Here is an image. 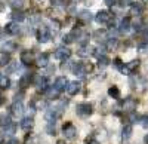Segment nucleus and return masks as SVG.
Segmentation results:
<instances>
[{
	"instance_id": "obj_39",
	"label": "nucleus",
	"mask_w": 148,
	"mask_h": 144,
	"mask_svg": "<svg viewBox=\"0 0 148 144\" xmlns=\"http://www.w3.org/2000/svg\"><path fill=\"white\" fill-rule=\"evenodd\" d=\"M114 65H116V67H117V68H119V70L121 71V68H123V65H121V61H120V59H119V58H117V59H116V61H114Z\"/></svg>"
},
{
	"instance_id": "obj_2",
	"label": "nucleus",
	"mask_w": 148,
	"mask_h": 144,
	"mask_svg": "<svg viewBox=\"0 0 148 144\" xmlns=\"http://www.w3.org/2000/svg\"><path fill=\"white\" fill-rule=\"evenodd\" d=\"M76 113H77L79 116H82V117L89 116V114H92V105H90L89 103H80V104H77V107H76Z\"/></svg>"
},
{
	"instance_id": "obj_37",
	"label": "nucleus",
	"mask_w": 148,
	"mask_h": 144,
	"mask_svg": "<svg viewBox=\"0 0 148 144\" xmlns=\"http://www.w3.org/2000/svg\"><path fill=\"white\" fill-rule=\"evenodd\" d=\"M139 14H141V8L133 6V8H132V15H139Z\"/></svg>"
},
{
	"instance_id": "obj_23",
	"label": "nucleus",
	"mask_w": 148,
	"mask_h": 144,
	"mask_svg": "<svg viewBox=\"0 0 148 144\" xmlns=\"http://www.w3.org/2000/svg\"><path fill=\"white\" fill-rule=\"evenodd\" d=\"M46 94H47V97L51 98V100H55V98H58V95H59V91L53 86V88H51V89H47L46 91Z\"/></svg>"
},
{
	"instance_id": "obj_40",
	"label": "nucleus",
	"mask_w": 148,
	"mask_h": 144,
	"mask_svg": "<svg viewBox=\"0 0 148 144\" xmlns=\"http://www.w3.org/2000/svg\"><path fill=\"white\" fill-rule=\"evenodd\" d=\"M132 3V0H120V6H129Z\"/></svg>"
},
{
	"instance_id": "obj_11",
	"label": "nucleus",
	"mask_w": 148,
	"mask_h": 144,
	"mask_svg": "<svg viewBox=\"0 0 148 144\" xmlns=\"http://www.w3.org/2000/svg\"><path fill=\"white\" fill-rule=\"evenodd\" d=\"M10 110H12V114L14 116H21L22 114V112H24V107H22V103L21 101H15L14 104H12V107H10Z\"/></svg>"
},
{
	"instance_id": "obj_33",
	"label": "nucleus",
	"mask_w": 148,
	"mask_h": 144,
	"mask_svg": "<svg viewBox=\"0 0 148 144\" xmlns=\"http://www.w3.org/2000/svg\"><path fill=\"white\" fill-rule=\"evenodd\" d=\"M16 68H18V63H9L6 71H8V73H12V71H15Z\"/></svg>"
},
{
	"instance_id": "obj_45",
	"label": "nucleus",
	"mask_w": 148,
	"mask_h": 144,
	"mask_svg": "<svg viewBox=\"0 0 148 144\" xmlns=\"http://www.w3.org/2000/svg\"><path fill=\"white\" fill-rule=\"evenodd\" d=\"M0 144H3V135L0 134Z\"/></svg>"
},
{
	"instance_id": "obj_41",
	"label": "nucleus",
	"mask_w": 148,
	"mask_h": 144,
	"mask_svg": "<svg viewBox=\"0 0 148 144\" xmlns=\"http://www.w3.org/2000/svg\"><path fill=\"white\" fill-rule=\"evenodd\" d=\"M105 2V5H108V6H114L116 5V0H104Z\"/></svg>"
},
{
	"instance_id": "obj_30",
	"label": "nucleus",
	"mask_w": 148,
	"mask_h": 144,
	"mask_svg": "<svg viewBox=\"0 0 148 144\" xmlns=\"http://www.w3.org/2000/svg\"><path fill=\"white\" fill-rule=\"evenodd\" d=\"M12 8H14L15 10L16 9H21L22 6H24V3H22V0H10V3H9Z\"/></svg>"
},
{
	"instance_id": "obj_25",
	"label": "nucleus",
	"mask_w": 148,
	"mask_h": 144,
	"mask_svg": "<svg viewBox=\"0 0 148 144\" xmlns=\"http://www.w3.org/2000/svg\"><path fill=\"white\" fill-rule=\"evenodd\" d=\"M25 143L27 144H39L40 143V137L39 135H34V134H30V137H27Z\"/></svg>"
},
{
	"instance_id": "obj_1",
	"label": "nucleus",
	"mask_w": 148,
	"mask_h": 144,
	"mask_svg": "<svg viewBox=\"0 0 148 144\" xmlns=\"http://www.w3.org/2000/svg\"><path fill=\"white\" fill-rule=\"evenodd\" d=\"M129 85L132 86V89L138 91V92H144L147 88H148V80L145 77H141V76H132L129 79Z\"/></svg>"
},
{
	"instance_id": "obj_42",
	"label": "nucleus",
	"mask_w": 148,
	"mask_h": 144,
	"mask_svg": "<svg viewBox=\"0 0 148 144\" xmlns=\"http://www.w3.org/2000/svg\"><path fill=\"white\" fill-rule=\"evenodd\" d=\"M6 144H19V141H18L16 138H10V140H9Z\"/></svg>"
},
{
	"instance_id": "obj_10",
	"label": "nucleus",
	"mask_w": 148,
	"mask_h": 144,
	"mask_svg": "<svg viewBox=\"0 0 148 144\" xmlns=\"http://www.w3.org/2000/svg\"><path fill=\"white\" fill-rule=\"evenodd\" d=\"M67 86H68V80H67L64 76H61V77H58V79L55 80V88H56L59 92H61V91H65Z\"/></svg>"
},
{
	"instance_id": "obj_47",
	"label": "nucleus",
	"mask_w": 148,
	"mask_h": 144,
	"mask_svg": "<svg viewBox=\"0 0 148 144\" xmlns=\"http://www.w3.org/2000/svg\"><path fill=\"white\" fill-rule=\"evenodd\" d=\"M0 103H2V95H0Z\"/></svg>"
},
{
	"instance_id": "obj_3",
	"label": "nucleus",
	"mask_w": 148,
	"mask_h": 144,
	"mask_svg": "<svg viewBox=\"0 0 148 144\" xmlns=\"http://www.w3.org/2000/svg\"><path fill=\"white\" fill-rule=\"evenodd\" d=\"M136 100L135 98H126L125 101H123L121 104V109L123 112H126V113H133L135 110H136Z\"/></svg>"
},
{
	"instance_id": "obj_14",
	"label": "nucleus",
	"mask_w": 148,
	"mask_h": 144,
	"mask_svg": "<svg viewBox=\"0 0 148 144\" xmlns=\"http://www.w3.org/2000/svg\"><path fill=\"white\" fill-rule=\"evenodd\" d=\"M33 125H34L33 117H25L21 121V129H24V131H30L33 128Z\"/></svg>"
},
{
	"instance_id": "obj_28",
	"label": "nucleus",
	"mask_w": 148,
	"mask_h": 144,
	"mask_svg": "<svg viewBox=\"0 0 148 144\" xmlns=\"http://www.w3.org/2000/svg\"><path fill=\"white\" fill-rule=\"evenodd\" d=\"M15 125L14 123H9V125H6L5 126V134H8V135H12V134H15Z\"/></svg>"
},
{
	"instance_id": "obj_16",
	"label": "nucleus",
	"mask_w": 148,
	"mask_h": 144,
	"mask_svg": "<svg viewBox=\"0 0 148 144\" xmlns=\"http://www.w3.org/2000/svg\"><path fill=\"white\" fill-rule=\"evenodd\" d=\"M5 30H6L9 34H16V33H19V25H18L16 22H9Z\"/></svg>"
},
{
	"instance_id": "obj_12",
	"label": "nucleus",
	"mask_w": 148,
	"mask_h": 144,
	"mask_svg": "<svg viewBox=\"0 0 148 144\" xmlns=\"http://www.w3.org/2000/svg\"><path fill=\"white\" fill-rule=\"evenodd\" d=\"M77 54H79V56H89V55H92L93 54V48L92 46H89V45H83L80 49L77 51Z\"/></svg>"
},
{
	"instance_id": "obj_44",
	"label": "nucleus",
	"mask_w": 148,
	"mask_h": 144,
	"mask_svg": "<svg viewBox=\"0 0 148 144\" xmlns=\"http://www.w3.org/2000/svg\"><path fill=\"white\" fill-rule=\"evenodd\" d=\"M88 144H99V143H98V141H95V140H92V141H89Z\"/></svg>"
},
{
	"instance_id": "obj_31",
	"label": "nucleus",
	"mask_w": 148,
	"mask_h": 144,
	"mask_svg": "<svg viewBox=\"0 0 148 144\" xmlns=\"http://www.w3.org/2000/svg\"><path fill=\"white\" fill-rule=\"evenodd\" d=\"M139 123L142 128H148V114H144L142 117H139Z\"/></svg>"
},
{
	"instance_id": "obj_20",
	"label": "nucleus",
	"mask_w": 148,
	"mask_h": 144,
	"mask_svg": "<svg viewBox=\"0 0 148 144\" xmlns=\"http://www.w3.org/2000/svg\"><path fill=\"white\" fill-rule=\"evenodd\" d=\"M10 86V80L8 76H0V88L2 89H8Z\"/></svg>"
},
{
	"instance_id": "obj_13",
	"label": "nucleus",
	"mask_w": 148,
	"mask_h": 144,
	"mask_svg": "<svg viewBox=\"0 0 148 144\" xmlns=\"http://www.w3.org/2000/svg\"><path fill=\"white\" fill-rule=\"evenodd\" d=\"M80 91V83L79 82H68V86H67V92L70 95H76Z\"/></svg>"
},
{
	"instance_id": "obj_43",
	"label": "nucleus",
	"mask_w": 148,
	"mask_h": 144,
	"mask_svg": "<svg viewBox=\"0 0 148 144\" xmlns=\"http://www.w3.org/2000/svg\"><path fill=\"white\" fill-rule=\"evenodd\" d=\"M144 143H145V144H148V134L144 137Z\"/></svg>"
},
{
	"instance_id": "obj_15",
	"label": "nucleus",
	"mask_w": 148,
	"mask_h": 144,
	"mask_svg": "<svg viewBox=\"0 0 148 144\" xmlns=\"http://www.w3.org/2000/svg\"><path fill=\"white\" fill-rule=\"evenodd\" d=\"M79 19L88 24V22H90V21H92V14H90L89 10H82L80 14H79Z\"/></svg>"
},
{
	"instance_id": "obj_6",
	"label": "nucleus",
	"mask_w": 148,
	"mask_h": 144,
	"mask_svg": "<svg viewBox=\"0 0 148 144\" xmlns=\"http://www.w3.org/2000/svg\"><path fill=\"white\" fill-rule=\"evenodd\" d=\"M95 19H96L98 24H108L111 21V14H110L108 10H99L96 14Z\"/></svg>"
},
{
	"instance_id": "obj_36",
	"label": "nucleus",
	"mask_w": 148,
	"mask_h": 144,
	"mask_svg": "<svg viewBox=\"0 0 148 144\" xmlns=\"http://www.w3.org/2000/svg\"><path fill=\"white\" fill-rule=\"evenodd\" d=\"M46 131H47L49 135H55V126H53V123H49L47 128H46Z\"/></svg>"
},
{
	"instance_id": "obj_34",
	"label": "nucleus",
	"mask_w": 148,
	"mask_h": 144,
	"mask_svg": "<svg viewBox=\"0 0 148 144\" xmlns=\"http://www.w3.org/2000/svg\"><path fill=\"white\" fill-rule=\"evenodd\" d=\"M129 28V19L126 18V19H123L121 21V25H120V31H126Z\"/></svg>"
},
{
	"instance_id": "obj_29",
	"label": "nucleus",
	"mask_w": 148,
	"mask_h": 144,
	"mask_svg": "<svg viewBox=\"0 0 148 144\" xmlns=\"http://www.w3.org/2000/svg\"><path fill=\"white\" fill-rule=\"evenodd\" d=\"M108 64H110V58L108 56H105V55L99 56V63H98V65L99 67H107Z\"/></svg>"
},
{
	"instance_id": "obj_46",
	"label": "nucleus",
	"mask_w": 148,
	"mask_h": 144,
	"mask_svg": "<svg viewBox=\"0 0 148 144\" xmlns=\"http://www.w3.org/2000/svg\"><path fill=\"white\" fill-rule=\"evenodd\" d=\"M142 2H144V3H148V0H142Z\"/></svg>"
},
{
	"instance_id": "obj_24",
	"label": "nucleus",
	"mask_w": 148,
	"mask_h": 144,
	"mask_svg": "<svg viewBox=\"0 0 148 144\" xmlns=\"http://www.w3.org/2000/svg\"><path fill=\"white\" fill-rule=\"evenodd\" d=\"M9 61H10L9 54H6V52H0V65H8Z\"/></svg>"
},
{
	"instance_id": "obj_5",
	"label": "nucleus",
	"mask_w": 148,
	"mask_h": 144,
	"mask_svg": "<svg viewBox=\"0 0 148 144\" xmlns=\"http://www.w3.org/2000/svg\"><path fill=\"white\" fill-rule=\"evenodd\" d=\"M70 55H71V51L67 49V48H58V49L55 51V54H53V56L56 59H59V61H65V59L70 58Z\"/></svg>"
},
{
	"instance_id": "obj_35",
	"label": "nucleus",
	"mask_w": 148,
	"mask_h": 144,
	"mask_svg": "<svg viewBox=\"0 0 148 144\" xmlns=\"http://www.w3.org/2000/svg\"><path fill=\"white\" fill-rule=\"evenodd\" d=\"M62 42H64V43H73V42H74V37L71 36V33L64 36V37H62Z\"/></svg>"
},
{
	"instance_id": "obj_19",
	"label": "nucleus",
	"mask_w": 148,
	"mask_h": 144,
	"mask_svg": "<svg viewBox=\"0 0 148 144\" xmlns=\"http://www.w3.org/2000/svg\"><path fill=\"white\" fill-rule=\"evenodd\" d=\"M116 46H117V39H116V37H110V39L107 40V43H105V48H107L108 51L116 49Z\"/></svg>"
},
{
	"instance_id": "obj_26",
	"label": "nucleus",
	"mask_w": 148,
	"mask_h": 144,
	"mask_svg": "<svg viewBox=\"0 0 148 144\" xmlns=\"http://www.w3.org/2000/svg\"><path fill=\"white\" fill-rule=\"evenodd\" d=\"M12 18H14L15 21H24L25 19V15H24L21 10H15L14 14H12Z\"/></svg>"
},
{
	"instance_id": "obj_17",
	"label": "nucleus",
	"mask_w": 148,
	"mask_h": 144,
	"mask_svg": "<svg viewBox=\"0 0 148 144\" xmlns=\"http://www.w3.org/2000/svg\"><path fill=\"white\" fill-rule=\"evenodd\" d=\"M15 49H16V45H15L14 42H6V43H3V46H2V51L6 52V54L15 51Z\"/></svg>"
},
{
	"instance_id": "obj_22",
	"label": "nucleus",
	"mask_w": 148,
	"mask_h": 144,
	"mask_svg": "<svg viewBox=\"0 0 148 144\" xmlns=\"http://www.w3.org/2000/svg\"><path fill=\"white\" fill-rule=\"evenodd\" d=\"M108 95L110 97H113V98H120V91H119V88L117 86H111L110 89H108Z\"/></svg>"
},
{
	"instance_id": "obj_9",
	"label": "nucleus",
	"mask_w": 148,
	"mask_h": 144,
	"mask_svg": "<svg viewBox=\"0 0 148 144\" xmlns=\"http://www.w3.org/2000/svg\"><path fill=\"white\" fill-rule=\"evenodd\" d=\"M19 59H21V63H22V64L28 65V64L34 63V54H33L31 51H22Z\"/></svg>"
},
{
	"instance_id": "obj_27",
	"label": "nucleus",
	"mask_w": 148,
	"mask_h": 144,
	"mask_svg": "<svg viewBox=\"0 0 148 144\" xmlns=\"http://www.w3.org/2000/svg\"><path fill=\"white\" fill-rule=\"evenodd\" d=\"M30 83V74H25V76H22L21 80H19V86L21 88H27V85Z\"/></svg>"
},
{
	"instance_id": "obj_32",
	"label": "nucleus",
	"mask_w": 148,
	"mask_h": 144,
	"mask_svg": "<svg viewBox=\"0 0 148 144\" xmlns=\"http://www.w3.org/2000/svg\"><path fill=\"white\" fill-rule=\"evenodd\" d=\"M105 34H107V33H105L104 30H102V31H101V30H98V31H95L93 37H95L96 40H101V39H104V37H105Z\"/></svg>"
},
{
	"instance_id": "obj_8",
	"label": "nucleus",
	"mask_w": 148,
	"mask_h": 144,
	"mask_svg": "<svg viewBox=\"0 0 148 144\" xmlns=\"http://www.w3.org/2000/svg\"><path fill=\"white\" fill-rule=\"evenodd\" d=\"M138 67H139V59H133V61L127 63L126 65H123V68H121V73H126V74L133 73V71L136 70Z\"/></svg>"
},
{
	"instance_id": "obj_18",
	"label": "nucleus",
	"mask_w": 148,
	"mask_h": 144,
	"mask_svg": "<svg viewBox=\"0 0 148 144\" xmlns=\"http://www.w3.org/2000/svg\"><path fill=\"white\" fill-rule=\"evenodd\" d=\"M132 131H133L132 125H126L125 128H123V131H121V137H123V140H129L130 135H132Z\"/></svg>"
},
{
	"instance_id": "obj_21",
	"label": "nucleus",
	"mask_w": 148,
	"mask_h": 144,
	"mask_svg": "<svg viewBox=\"0 0 148 144\" xmlns=\"http://www.w3.org/2000/svg\"><path fill=\"white\" fill-rule=\"evenodd\" d=\"M37 65L39 67H46L47 65V55L46 54L39 55V58H37Z\"/></svg>"
},
{
	"instance_id": "obj_4",
	"label": "nucleus",
	"mask_w": 148,
	"mask_h": 144,
	"mask_svg": "<svg viewBox=\"0 0 148 144\" xmlns=\"http://www.w3.org/2000/svg\"><path fill=\"white\" fill-rule=\"evenodd\" d=\"M62 131H64V137H65L67 140H74V138L77 137V129H76V126L71 125V123L64 125Z\"/></svg>"
},
{
	"instance_id": "obj_38",
	"label": "nucleus",
	"mask_w": 148,
	"mask_h": 144,
	"mask_svg": "<svg viewBox=\"0 0 148 144\" xmlns=\"http://www.w3.org/2000/svg\"><path fill=\"white\" fill-rule=\"evenodd\" d=\"M64 3H65V0H52V5H55V6H61Z\"/></svg>"
},
{
	"instance_id": "obj_7",
	"label": "nucleus",
	"mask_w": 148,
	"mask_h": 144,
	"mask_svg": "<svg viewBox=\"0 0 148 144\" xmlns=\"http://www.w3.org/2000/svg\"><path fill=\"white\" fill-rule=\"evenodd\" d=\"M37 39H39V42H42V43L49 42V39H51V33H49L47 27H40L39 28V31H37Z\"/></svg>"
}]
</instances>
